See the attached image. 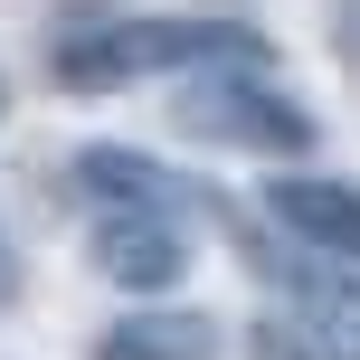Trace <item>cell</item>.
Listing matches in <instances>:
<instances>
[{"instance_id": "obj_1", "label": "cell", "mask_w": 360, "mask_h": 360, "mask_svg": "<svg viewBox=\"0 0 360 360\" xmlns=\"http://www.w3.org/2000/svg\"><path fill=\"white\" fill-rule=\"evenodd\" d=\"M180 67H266V38L237 19H105V29L57 38V86L76 95L180 76Z\"/></svg>"}, {"instance_id": "obj_2", "label": "cell", "mask_w": 360, "mask_h": 360, "mask_svg": "<svg viewBox=\"0 0 360 360\" xmlns=\"http://www.w3.org/2000/svg\"><path fill=\"white\" fill-rule=\"evenodd\" d=\"M180 133H199V143H237V152H313V114L294 105V95H275L256 67H199L190 86H180Z\"/></svg>"}, {"instance_id": "obj_3", "label": "cell", "mask_w": 360, "mask_h": 360, "mask_svg": "<svg viewBox=\"0 0 360 360\" xmlns=\"http://www.w3.org/2000/svg\"><path fill=\"white\" fill-rule=\"evenodd\" d=\"M95 266L124 294H171L190 275V237H180L171 209H105L95 218Z\"/></svg>"}, {"instance_id": "obj_4", "label": "cell", "mask_w": 360, "mask_h": 360, "mask_svg": "<svg viewBox=\"0 0 360 360\" xmlns=\"http://www.w3.org/2000/svg\"><path fill=\"white\" fill-rule=\"evenodd\" d=\"M266 209L285 237H304L313 256H332V266H360V190L351 180H323V171H285L266 180Z\"/></svg>"}, {"instance_id": "obj_5", "label": "cell", "mask_w": 360, "mask_h": 360, "mask_svg": "<svg viewBox=\"0 0 360 360\" xmlns=\"http://www.w3.org/2000/svg\"><path fill=\"white\" fill-rule=\"evenodd\" d=\"M95 360H218L209 313H124L95 342Z\"/></svg>"}, {"instance_id": "obj_6", "label": "cell", "mask_w": 360, "mask_h": 360, "mask_svg": "<svg viewBox=\"0 0 360 360\" xmlns=\"http://www.w3.org/2000/svg\"><path fill=\"white\" fill-rule=\"evenodd\" d=\"M313 342H323V360H360V285H313Z\"/></svg>"}, {"instance_id": "obj_7", "label": "cell", "mask_w": 360, "mask_h": 360, "mask_svg": "<svg viewBox=\"0 0 360 360\" xmlns=\"http://www.w3.org/2000/svg\"><path fill=\"white\" fill-rule=\"evenodd\" d=\"M0 294H10V256H0Z\"/></svg>"}]
</instances>
